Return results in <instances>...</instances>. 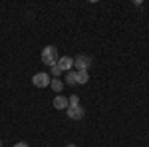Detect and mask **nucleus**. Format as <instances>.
<instances>
[{"label":"nucleus","mask_w":149,"mask_h":147,"mask_svg":"<svg viewBox=\"0 0 149 147\" xmlns=\"http://www.w3.org/2000/svg\"><path fill=\"white\" fill-rule=\"evenodd\" d=\"M68 105H70V102H68L66 95H56V98H54V107H56V109H64V111H66Z\"/></svg>","instance_id":"nucleus-6"},{"label":"nucleus","mask_w":149,"mask_h":147,"mask_svg":"<svg viewBox=\"0 0 149 147\" xmlns=\"http://www.w3.org/2000/svg\"><path fill=\"white\" fill-rule=\"evenodd\" d=\"M50 70H52V76H54V78H58V76L62 74V70L58 68V66H52V68H50Z\"/></svg>","instance_id":"nucleus-11"},{"label":"nucleus","mask_w":149,"mask_h":147,"mask_svg":"<svg viewBox=\"0 0 149 147\" xmlns=\"http://www.w3.org/2000/svg\"><path fill=\"white\" fill-rule=\"evenodd\" d=\"M58 60H60V54H58L56 46H46V48L42 50V64H46L48 68L56 66Z\"/></svg>","instance_id":"nucleus-1"},{"label":"nucleus","mask_w":149,"mask_h":147,"mask_svg":"<svg viewBox=\"0 0 149 147\" xmlns=\"http://www.w3.org/2000/svg\"><path fill=\"white\" fill-rule=\"evenodd\" d=\"M66 113H68L70 119H81V117L86 115V111H84V107H81V105H74V107L70 105L68 109H66Z\"/></svg>","instance_id":"nucleus-5"},{"label":"nucleus","mask_w":149,"mask_h":147,"mask_svg":"<svg viewBox=\"0 0 149 147\" xmlns=\"http://www.w3.org/2000/svg\"><path fill=\"white\" fill-rule=\"evenodd\" d=\"M90 64H92V58H90V56L80 54L78 58H74V66H76L78 70H88V68H90Z\"/></svg>","instance_id":"nucleus-4"},{"label":"nucleus","mask_w":149,"mask_h":147,"mask_svg":"<svg viewBox=\"0 0 149 147\" xmlns=\"http://www.w3.org/2000/svg\"><path fill=\"white\" fill-rule=\"evenodd\" d=\"M76 72H78V84H88V82H90L88 70H76Z\"/></svg>","instance_id":"nucleus-8"},{"label":"nucleus","mask_w":149,"mask_h":147,"mask_svg":"<svg viewBox=\"0 0 149 147\" xmlns=\"http://www.w3.org/2000/svg\"><path fill=\"white\" fill-rule=\"evenodd\" d=\"M14 147H30V145H28L26 141H20V143H16V145H14Z\"/></svg>","instance_id":"nucleus-12"},{"label":"nucleus","mask_w":149,"mask_h":147,"mask_svg":"<svg viewBox=\"0 0 149 147\" xmlns=\"http://www.w3.org/2000/svg\"><path fill=\"white\" fill-rule=\"evenodd\" d=\"M66 84H68V86H76V84H78V72H74V70L68 72V74H66Z\"/></svg>","instance_id":"nucleus-9"},{"label":"nucleus","mask_w":149,"mask_h":147,"mask_svg":"<svg viewBox=\"0 0 149 147\" xmlns=\"http://www.w3.org/2000/svg\"><path fill=\"white\" fill-rule=\"evenodd\" d=\"M56 66L62 70V72H72V68H74V58H70V56H62L60 60H58Z\"/></svg>","instance_id":"nucleus-3"},{"label":"nucleus","mask_w":149,"mask_h":147,"mask_svg":"<svg viewBox=\"0 0 149 147\" xmlns=\"http://www.w3.org/2000/svg\"><path fill=\"white\" fill-rule=\"evenodd\" d=\"M68 102H70V105H72V107H74V105H80V98H78V95H70ZM70 105H68V107H70Z\"/></svg>","instance_id":"nucleus-10"},{"label":"nucleus","mask_w":149,"mask_h":147,"mask_svg":"<svg viewBox=\"0 0 149 147\" xmlns=\"http://www.w3.org/2000/svg\"><path fill=\"white\" fill-rule=\"evenodd\" d=\"M66 147H76V145H74V143H68V145H66Z\"/></svg>","instance_id":"nucleus-13"},{"label":"nucleus","mask_w":149,"mask_h":147,"mask_svg":"<svg viewBox=\"0 0 149 147\" xmlns=\"http://www.w3.org/2000/svg\"><path fill=\"white\" fill-rule=\"evenodd\" d=\"M50 88L56 91V93H60L62 88H64V82H62V79H58V78H52V79H50Z\"/></svg>","instance_id":"nucleus-7"},{"label":"nucleus","mask_w":149,"mask_h":147,"mask_svg":"<svg viewBox=\"0 0 149 147\" xmlns=\"http://www.w3.org/2000/svg\"><path fill=\"white\" fill-rule=\"evenodd\" d=\"M50 76H48L46 72H38V74H34L32 76V84H34L36 88H48L50 86Z\"/></svg>","instance_id":"nucleus-2"},{"label":"nucleus","mask_w":149,"mask_h":147,"mask_svg":"<svg viewBox=\"0 0 149 147\" xmlns=\"http://www.w3.org/2000/svg\"><path fill=\"white\" fill-rule=\"evenodd\" d=\"M0 147H2V141H0Z\"/></svg>","instance_id":"nucleus-14"}]
</instances>
